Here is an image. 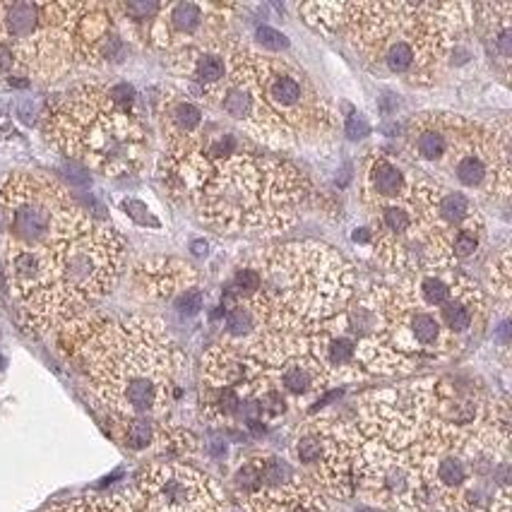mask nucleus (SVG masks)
<instances>
[{
    "instance_id": "9b49d317",
    "label": "nucleus",
    "mask_w": 512,
    "mask_h": 512,
    "mask_svg": "<svg viewBox=\"0 0 512 512\" xmlns=\"http://www.w3.org/2000/svg\"><path fill=\"white\" fill-rule=\"evenodd\" d=\"M354 493L375 508L392 512H416L428 503L426 486L409 450H395L375 438H363Z\"/></svg>"
},
{
    "instance_id": "a878e982",
    "label": "nucleus",
    "mask_w": 512,
    "mask_h": 512,
    "mask_svg": "<svg viewBox=\"0 0 512 512\" xmlns=\"http://www.w3.org/2000/svg\"><path fill=\"white\" fill-rule=\"evenodd\" d=\"M488 289H491L493 299H498L503 306H508L512 299V258L510 250H503L500 258L491 267V277H488Z\"/></svg>"
},
{
    "instance_id": "bb28decb",
    "label": "nucleus",
    "mask_w": 512,
    "mask_h": 512,
    "mask_svg": "<svg viewBox=\"0 0 512 512\" xmlns=\"http://www.w3.org/2000/svg\"><path fill=\"white\" fill-rule=\"evenodd\" d=\"M255 41H258L260 51L265 53H282L289 49V39L284 37L282 32H277V29L272 27H258L255 29Z\"/></svg>"
},
{
    "instance_id": "7c9ffc66",
    "label": "nucleus",
    "mask_w": 512,
    "mask_h": 512,
    "mask_svg": "<svg viewBox=\"0 0 512 512\" xmlns=\"http://www.w3.org/2000/svg\"><path fill=\"white\" fill-rule=\"evenodd\" d=\"M354 241L363 243V246H371V231L368 229H356L354 231Z\"/></svg>"
},
{
    "instance_id": "4468645a",
    "label": "nucleus",
    "mask_w": 512,
    "mask_h": 512,
    "mask_svg": "<svg viewBox=\"0 0 512 512\" xmlns=\"http://www.w3.org/2000/svg\"><path fill=\"white\" fill-rule=\"evenodd\" d=\"M238 5L231 3H198V0H174L159 5L157 15L140 29L138 37L152 49L171 56L181 51L200 49L226 39L229 22Z\"/></svg>"
},
{
    "instance_id": "6e6552de",
    "label": "nucleus",
    "mask_w": 512,
    "mask_h": 512,
    "mask_svg": "<svg viewBox=\"0 0 512 512\" xmlns=\"http://www.w3.org/2000/svg\"><path fill=\"white\" fill-rule=\"evenodd\" d=\"M313 188L284 159L238 152L210 164L190 207L222 234L277 236L299 222Z\"/></svg>"
},
{
    "instance_id": "6ab92c4d",
    "label": "nucleus",
    "mask_w": 512,
    "mask_h": 512,
    "mask_svg": "<svg viewBox=\"0 0 512 512\" xmlns=\"http://www.w3.org/2000/svg\"><path fill=\"white\" fill-rule=\"evenodd\" d=\"M416 171L397 162L388 152H371L363 162L361 200H395L407 193Z\"/></svg>"
},
{
    "instance_id": "2eb2a0df",
    "label": "nucleus",
    "mask_w": 512,
    "mask_h": 512,
    "mask_svg": "<svg viewBox=\"0 0 512 512\" xmlns=\"http://www.w3.org/2000/svg\"><path fill=\"white\" fill-rule=\"evenodd\" d=\"M145 512H224L226 498L217 481L183 462H157L142 469L135 484Z\"/></svg>"
},
{
    "instance_id": "393cba45",
    "label": "nucleus",
    "mask_w": 512,
    "mask_h": 512,
    "mask_svg": "<svg viewBox=\"0 0 512 512\" xmlns=\"http://www.w3.org/2000/svg\"><path fill=\"white\" fill-rule=\"evenodd\" d=\"M116 424H118V438H121L125 448L130 450L154 448L159 440V433H162V426L150 419H128V421H116Z\"/></svg>"
},
{
    "instance_id": "f257e3e1",
    "label": "nucleus",
    "mask_w": 512,
    "mask_h": 512,
    "mask_svg": "<svg viewBox=\"0 0 512 512\" xmlns=\"http://www.w3.org/2000/svg\"><path fill=\"white\" fill-rule=\"evenodd\" d=\"M5 279L29 335L58 332L116 289L125 241L111 224L77 205L44 174H10L0 183Z\"/></svg>"
},
{
    "instance_id": "423d86ee",
    "label": "nucleus",
    "mask_w": 512,
    "mask_h": 512,
    "mask_svg": "<svg viewBox=\"0 0 512 512\" xmlns=\"http://www.w3.org/2000/svg\"><path fill=\"white\" fill-rule=\"evenodd\" d=\"M0 49L17 75L61 80L75 68L109 65L123 41L104 3L0 0Z\"/></svg>"
},
{
    "instance_id": "ddd939ff",
    "label": "nucleus",
    "mask_w": 512,
    "mask_h": 512,
    "mask_svg": "<svg viewBox=\"0 0 512 512\" xmlns=\"http://www.w3.org/2000/svg\"><path fill=\"white\" fill-rule=\"evenodd\" d=\"M486 123L472 121L460 113L428 111L414 116L407 123V152L412 157V169L419 176L445 186L455 164L464 152L484 135Z\"/></svg>"
},
{
    "instance_id": "5701e85b",
    "label": "nucleus",
    "mask_w": 512,
    "mask_h": 512,
    "mask_svg": "<svg viewBox=\"0 0 512 512\" xmlns=\"http://www.w3.org/2000/svg\"><path fill=\"white\" fill-rule=\"evenodd\" d=\"M200 404L202 416H205L207 421H214V424L234 419V416L241 414L243 409L241 395H238V390L231 388H205V385H202Z\"/></svg>"
},
{
    "instance_id": "39448f33",
    "label": "nucleus",
    "mask_w": 512,
    "mask_h": 512,
    "mask_svg": "<svg viewBox=\"0 0 512 512\" xmlns=\"http://www.w3.org/2000/svg\"><path fill=\"white\" fill-rule=\"evenodd\" d=\"M260 287L243 303L263 332L313 335L356 296V275L335 248L320 241H291L265 248L250 263Z\"/></svg>"
},
{
    "instance_id": "0eeeda50",
    "label": "nucleus",
    "mask_w": 512,
    "mask_h": 512,
    "mask_svg": "<svg viewBox=\"0 0 512 512\" xmlns=\"http://www.w3.org/2000/svg\"><path fill=\"white\" fill-rule=\"evenodd\" d=\"M428 500L448 512H510V426H452L431 419L409 445Z\"/></svg>"
},
{
    "instance_id": "20e7f679",
    "label": "nucleus",
    "mask_w": 512,
    "mask_h": 512,
    "mask_svg": "<svg viewBox=\"0 0 512 512\" xmlns=\"http://www.w3.org/2000/svg\"><path fill=\"white\" fill-rule=\"evenodd\" d=\"M476 17L474 3H347L342 32L378 77L433 87Z\"/></svg>"
},
{
    "instance_id": "412c9836",
    "label": "nucleus",
    "mask_w": 512,
    "mask_h": 512,
    "mask_svg": "<svg viewBox=\"0 0 512 512\" xmlns=\"http://www.w3.org/2000/svg\"><path fill=\"white\" fill-rule=\"evenodd\" d=\"M250 371H253V366H250L246 351L222 342L207 351L205 359H202V385L205 388L241 390L250 380Z\"/></svg>"
},
{
    "instance_id": "a211bd4d",
    "label": "nucleus",
    "mask_w": 512,
    "mask_h": 512,
    "mask_svg": "<svg viewBox=\"0 0 512 512\" xmlns=\"http://www.w3.org/2000/svg\"><path fill=\"white\" fill-rule=\"evenodd\" d=\"M241 498L248 512H330L323 491L303 476H294L287 484L263 486Z\"/></svg>"
},
{
    "instance_id": "cd10ccee",
    "label": "nucleus",
    "mask_w": 512,
    "mask_h": 512,
    "mask_svg": "<svg viewBox=\"0 0 512 512\" xmlns=\"http://www.w3.org/2000/svg\"><path fill=\"white\" fill-rule=\"evenodd\" d=\"M202 308H205V294H202V289L198 287L183 291L181 296H176V311L186 315V318H190V315H198Z\"/></svg>"
},
{
    "instance_id": "dca6fc26",
    "label": "nucleus",
    "mask_w": 512,
    "mask_h": 512,
    "mask_svg": "<svg viewBox=\"0 0 512 512\" xmlns=\"http://www.w3.org/2000/svg\"><path fill=\"white\" fill-rule=\"evenodd\" d=\"M226 44L229 39L171 56V70L186 77L188 94L198 104L219 106V94L226 82Z\"/></svg>"
},
{
    "instance_id": "c756f323",
    "label": "nucleus",
    "mask_w": 512,
    "mask_h": 512,
    "mask_svg": "<svg viewBox=\"0 0 512 512\" xmlns=\"http://www.w3.org/2000/svg\"><path fill=\"white\" fill-rule=\"evenodd\" d=\"M121 207L125 210V214H128V217L135 219V222H140V224H145V226H159L157 219L152 217L150 210H147V207L142 205V202H138V200H125Z\"/></svg>"
},
{
    "instance_id": "aec40b11",
    "label": "nucleus",
    "mask_w": 512,
    "mask_h": 512,
    "mask_svg": "<svg viewBox=\"0 0 512 512\" xmlns=\"http://www.w3.org/2000/svg\"><path fill=\"white\" fill-rule=\"evenodd\" d=\"M159 130L166 145L195 138L205 128V111L188 92H166L157 106Z\"/></svg>"
},
{
    "instance_id": "b1692460",
    "label": "nucleus",
    "mask_w": 512,
    "mask_h": 512,
    "mask_svg": "<svg viewBox=\"0 0 512 512\" xmlns=\"http://www.w3.org/2000/svg\"><path fill=\"white\" fill-rule=\"evenodd\" d=\"M344 5L347 3H303L299 5V15L308 27L335 34L344 25Z\"/></svg>"
},
{
    "instance_id": "9d476101",
    "label": "nucleus",
    "mask_w": 512,
    "mask_h": 512,
    "mask_svg": "<svg viewBox=\"0 0 512 512\" xmlns=\"http://www.w3.org/2000/svg\"><path fill=\"white\" fill-rule=\"evenodd\" d=\"M363 436L351 421L315 416L296 433V457L327 496L347 500L356 491V462Z\"/></svg>"
},
{
    "instance_id": "1a4fd4ad",
    "label": "nucleus",
    "mask_w": 512,
    "mask_h": 512,
    "mask_svg": "<svg viewBox=\"0 0 512 512\" xmlns=\"http://www.w3.org/2000/svg\"><path fill=\"white\" fill-rule=\"evenodd\" d=\"M44 135L68 159L111 178L138 174L150 150L130 85L82 82L58 94L44 113Z\"/></svg>"
},
{
    "instance_id": "f03ea898",
    "label": "nucleus",
    "mask_w": 512,
    "mask_h": 512,
    "mask_svg": "<svg viewBox=\"0 0 512 512\" xmlns=\"http://www.w3.org/2000/svg\"><path fill=\"white\" fill-rule=\"evenodd\" d=\"M58 347L116 421L169 414L183 354L159 318L85 313L58 330Z\"/></svg>"
},
{
    "instance_id": "f8f14e48",
    "label": "nucleus",
    "mask_w": 512,
    "mask_h": 512,
    "mask_svg": "<svg viewBox=\"0 0 512 512\" xmlns=\"http://www.w3.org/2000/svg\"><path fill=\"white\" fill-rule=\"evenodd\" d=\"M433 416V380L385 388L361 397L354 426L363 438L407 450Z\"/></svg>"
},
{
    "instance_id": "2f4dec72",
    "label": "nucleus",
    "mask_w": 512,
    "mask_h": 512,
    "mask_svg": "<svg viewBox=\"0 0 512 512\" xmlns=\"http://www.w3.org/2000/svg\"><path fill=\"white\" fill-rule=\"evenodd\" d=\"M193 253L195 255H205L207 253V243L205 241H195L193 243Z\"/></svg>"
},
{
    "instance_id": "f3484780",
    "label": "nucleus",
    "mask_w": 512,
    "mask_h": 512,
    "mask_svg": "<svg viewBox=\"0 0 512 512\" xmlns=\"http://www.w3.org/2000/svg\"><path fill=\"white\" fill-rule=\"evenodd\" d=\"M198 272L186 260L178 258H147L133 267L135 294L147 301H169L183 291L198 287Z\"/></svg>"
},
{
    "instance_id": "4be33fe9",
    "label": "nucleus",
    "mask_w": 512,
    "mask_h": 512,
    "mask_svg": "<svg viewBox=\"0 0 512 512\" xmlns=\"http://www.w3.org/2000/svg\"><path fill=\"white\" fill-rule=\"evenodd\" d=\"M484 25V37L496 53L498 61L508 68L512 61V3L510 0H493L479 5V17Z\"/></svg>"
},
{
    "instance_id": "c85d7f7f",
    "label": "nucleus",
    "mask_w": 512,
    "mask_h": 512,
    "mask_svg": "<svg viewBox=\"0 0 512 512\" xmlns=\"http://www.w3.org/2000/svg\"><path fill=\"white\" fill-rule=\"evenodd\" d=\"M344 133H347L351 140H361L371 133V125H368V121L361 113L349 111V116H344Z\"/></svg>"
},
{
    "instance_id": "7ed1b4c3",
    "label": "nucleus",
    "mask_w": 512,
    "mask_h": 512,
    "mask_svg": "<svg viewBox=\"0 0 512 512\" xmlns=\"http://www.w3.org/2000/svg\"><path fill=\"white\" fill-rule=\"evenodd\" d=\"M219 109L272 147L320 142L337 125L332 104L299 63L246 41L226 44Z\"/></svg>"
}]
</instances>
